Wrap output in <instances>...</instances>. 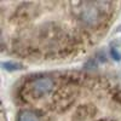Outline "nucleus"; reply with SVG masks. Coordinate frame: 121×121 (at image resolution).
<instances>
[{
  "label": "nucleus",
  "instance_id": "f257e3e1",
  "mask_svg": "<svg viewBox=\"0 0 121 121\" xmlns=\"http://www.w3.org/2000/svg\"><path fill=\"white\" fill-rule=\"evenodd\" d=\"M21 121H38L36 116L29 112H24L21 115Z\"/></svg>",
  "mask_w": 121,
  "mask_h": 121
}]
</instances>
